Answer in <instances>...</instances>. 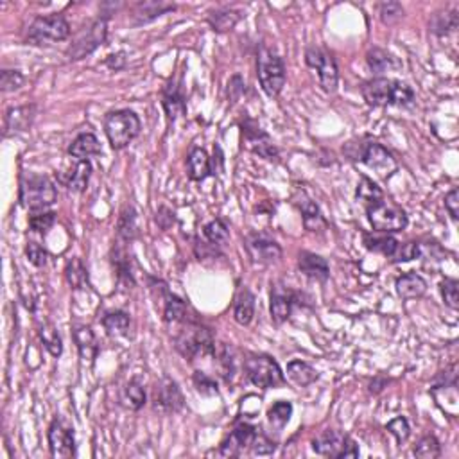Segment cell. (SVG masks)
Wrapping results in <instances>:
<instances>
[{
	"instance_id": "obj_46",
	"label": "cell",
	"mask_w": 459,
	"mask_h": 459,
	"mask_svg": "<svg viewBox=\"0 0 459 459\" xmlns=\"http://www.w3.org/2000/svg\"><path fill=\"white\" fill-rule=\"evenodd\" d=\"M378 15H381L382 24H397L398 20L404 16V8H402V4H398V2H382V4L378 6Z\"/></svg>"
},
{
	"instance_id": "obj_44",
	"label": "cell",
	"mask_w": 459,
	"mask_h": 459,
	"mask_svg": "<svg viewBox=\"0 0 459 459\" xmlns=\"http://www.w3.org/2000/svg\"><path fill=\"white\" fill-rule=\"evenodd\" d=\"M203 234L212 244H225L230 237L228 226L221 221V219H215V221H210L208 225H205L203 228Z\"/></svg>"
},
{
	"instance_id": "obj_12",
	"label": "cell",
	"mask_w": 459,
	"mask_h": 459,
	"mask_svg": "<svg viewBox=\"0 0 459 459\" xmlns=\"http://www.w3.org/2000/svg\"><path fill=\"white\" fill-rule=\"evenodd\" d=\"M305 61H307V65L311 68L318 71L319 85H321V88L327 94H332V92L338 90L339 72L334 56L330 52H327L321 47H309L307 52H305Z\"/></svg>"
},
{
	"instance_id": "obj_34",
	"label": "cell",
	"mask_w": 459,
	"mask_h": 459,
	"mask_svg": "<svg viewBox=\"0 0 459 459\" xmlns=\"http://www.w3.org/2000/svg\"><path fill=\"white\" fill-rule=\"evenodd\" d=\"M355 196H357V199L366 208H370V206L377 205V203H381L382 199H384L382 191L377 187V183H374L370 178H366V176H362L361 181H359Z\"/></svg>"
},
{
	"instance_id": "obj_41",
	"label": "cell",
	"mask_w": 459,
	"mask_h": 459,
	"mask_svg": "<svg viewBox=\"0 0 459 459\" xmlns=\"http://www.w3.org/2000/svg\"><path fill=\"white\" fill-rule=\"evenodd\" d=\"M458 28V11L436 13L431 20V31L438 36H445Z\"/></svg>"
},
{
	"instance_id": "obj_25",
	"label": "cell",
	"mask_w": 459,
	"mask_h": 459,
	"mask_svg": "<svg viewBox=\"0 0 459 459\" xmlns=\"http://www.w3.org/2000/svg\"><path fill=\"white\" fill-rule=\"evenodd\" d=\"M90 176H92V165H90V162L88 160H79L68 174L61 176V181L65 183V187L71 192H83L86 189V185H88Z\"/></svg>"
},
{
	"instance_id": "obj_7",
	"label": "cell",
	"mask_w": 459,
	"mask_h": 459,
	"mask_svg": "<svg viewBox=\"0 0 459 459\" xmlns=\"http://www.w3.org/2000/svg\"><path fill=\"white\" fill-rule=\"evenodd\" d=\"M257 74L266 94L269 97H278L285 86L284 61L273 51L262 47L257 58Z\"/></svg>"
},
{
	"instance_id": "obj_17",
	"label": "cell",
	"mask_w": 459,
	"mask_h": 459,
	"mask_svg": "<svg viewBox=\"0 0 459 459\" xmlns=\"http://www.w3.org/2000/svg\"><path fill=\"white\" fill-rule=\"evenodd\" d=\"M255 436H257V429L254 425L242 424L234 429V432L222 441L221 454L222 455H239L244 448L251 447Z\"/></svg>"
},
{
	"instance_id": "obj_51",
	"label": "cell",
	"mask_w": 459,
	"mask_h": 459,
	"mask_svg": "<svg viewBox=\"0 0 459 459\" xmlns=\"http://www.w3.org/2000/svg\"><path fill=\"white\" fill-rule=\"evenodd\" d=\"M386 429L389 431V434L395 436V440L398 441V443H404V441H407L409 434H411V427H409L407 420L402 417L395 418V420L389 422L388 425H386Z\"/></svg>"
},
{
	"instance_id": "obj_43",
	"label": "cell",
	"mask_w": 459,
	"mask_h": 459,
	"mask_svg": "<svg viewBox=\"0 0 459 459\" xmlns=\"http://www.w3.org/2000/svg\"><path fill=\"white\" fill-rule=\"evenodd\" d=\"M113 266L117 269V275L121 280H124L126 284H135V278H133L131 273V266H129V257L126 254L124 248H117L113 249Z\"/></svg>"
},
{
	"instance_id": "obj_39",
	"label": "cell",
	"mask_w": 459,
	"mask_h": 459,
	"mask_svg": "<svg viewBox=\"0 0 459 459\" xmlns=\"http://www.w3.org/2000/svg\"><path fill=\"white\" fill-rule=\"evenodd\" d=\"M38 335H40V339H42L43 347L47 348L49 354L54 355V357H59V355H61L63 342H61V338H59V334H58V330H56L54 325L43 323L42 327H40Z\"/></svg>"
},
{
	"instance_id": "obj_31",
	"label": "cell",
	"mask_w": 459,
	"mask_h": 459,
	"mask_svg": "<svg viewBox=\"0 0 459 459\" xmlns=\"http://www.w3.org/2000/svg\"><path fill=\"white\" fill-rule=\"evenodd\" d=\"M32 119V106H20L11 108L6 113V135H11L15 131H24Z\"/></svg>"
},
{
	"instance_id": "obj_19",
	"label": "cell",
	"mask_w": 459,
	"mask_h": 459,
	"mask_svg": "<svg viewBox=\"0 0 459 459\" xmlns=\"http://www.w3.org/2000/svg\"><path fill=\"white\" fill-rule=\"evenodd\" d=\"M298 268L304 273L305 277L316 282H327L330 277V268L328 262L323 257H319L316 254H309V251H302L298 257Z\"/></svg>"
},
{
	"instance_id": "obj_11",
	"label": "cell",
	"mask_w": 459,
	"mask_h": 459,
	"mask_svg": "<svg viewBox=\"0 0 459 459\" xmlns=\"http://www.w3.org/2000/svg\"><path fill=\"white\" fill-rule=\"evenodd\" d=\"M312 451L325 458H357L359 448L350 436L339 431H325L312 441Z\"/></svg>"
},
{
	"instance_id": "obj_54",
	"label": "cell",
	"mask_w": 459,
	"mask_h": 459,
	"mask_svg": "<svg viewBox=\"0 0 459 459\" xmlns=\"http://www.w3.org/2000/svg\"><path fill=\"white\" fill-rule=\"evenodd\" d=\"M251 451H254V454L268 455V454H273V452L277 451V443H273L269 438H266V436L258 434L257 432L254 443H251Z\"/></svg>"
},
{
	"instance_id": "obj_15",
	"label": "cell",
	"mask_w": 459,
	"mask_h": 459,
	"mask_svg": "<svg viewBox=\"0 0 459 459\" xmlns=\"http://www.w3.org/2000/svg\"><path fill=\"white\" fill-rule=\"evenodd\" d=\"M185 402L179 386L172 378H162L155 388V407L162 412L181 411Z\"/></svg>"
},
{
	"instance_id": "obj_55",
	"label": "cell",
	"mask_w": 459,
	"mask_h": 459,
	"mask_svg": "<svg viewBox=\"0 0 459 459\" xmlns=\"http://www.w3.org/2000/svg\"><path fill=\"white\" fill-rule=\"evenodd\" d=\"M445 208L448 210L451 217L454 221H458L459 217V191L458 189H452L447 196H445Z\"/></svg>"
},
{
	"instance_id": "obj_30",
	"label": "cell",
	"mask_w": 459,
	"mask_h": 459,
	"mask_svg": "<svg viewBox=\"0 0 459 459\" xmlns=\"http://www.w3.org/2000/svg\"><path fill=\"white\" fill-rule=\"evenodd\" d=\"M187 169H189V178L194 179V181H201V179H205L212 171L210 158H208V155H206L203 149L199 148L192 149L187 160Z\"/></svg>"
},
{
	"instance_id": "obj_36",
	"label": "cell",
	"mask_w": 459,
	"mask_h": 459,
	"mask_svg": "<svg viewBox=\"0 0 459 459\" xmlns=\"http://www.w3.org/2000/svg\"><path fill=\"white\" fill-rule=\"evenodd\" d=\"M122 404L126 405L131 411H138V409L144 407L145 404V389L144 386L138 381L128 382V386L124 388V393H122Z\"/></svg>"
},
{
	"instance_id": "obj_13",
	"label": "cell",
	"mask_w": 459,
	"mask_h": 459,
	"mask_svg": "<svg viewBox=\"0 0 459 459\" xmlns=\"http://www.w3.org/2000/svg\"><path fill=\"white\" fill-rule=\"evenodd\" d=\"M49 438V447H51L52 458H72L76 455V440L74 432L68 425L63 424L61 420L56 418L51 424L47 432Z\"/></svg>"
},
{
	"instance_id": "obj_27",
	"label": "cell",
	"mask_w": 459,
	"mask_h": 459,
	"mask_svg": "<svg viewBox=\"0 0 459 459\" xmlns=\"http://www.w3.org/2000/svg\"><path fill=\"white\" fill-rule=\"evenodd\" d=\"M164 108L167 113L169 121H176L179 115L185 113L187 106H185V97H183L181 90L176 83H169L164 90Z\"/></svg>"
},
{
	"instance_id": "obj_42",
	"label": "cell",
	"mask_w": 459,
	"mask_h": 459,
	"mask_svg": "<svg viewBox=\"0 0 459 459\" xmlns=\"http://www.w3.org/2000/svg\"><path fill=\"white\" fill-rule=\"evenodd\" d=\"M291 415H292L291 402L280 400V402H277V404L273 405V407L268 411V420H269V424L273 425V427L282 429V427H285V425H287L289 420H291Z\"/></svg>"
},
{
	"instance_id": "obj_10",
	"label": "cell",
	"mask_w": 459,
	"mask_h": 459,
	"mask_svg": "<svg viewBox=\"0 0 459 459\" xmlns=\"http://www.w3.org/2000/svg\"><path fill=\"white\" fill-rule=\"evenodd\" d=\"M368 212V221L374 226L375 232L378 234H393V232H402L407 226V214L402 210L400 206L391 201L382 199L377 205L366 208Z\"/></svg>"
},
{
	"instance_id": "obj_47",
	"label": "cell",
	"mask_w": 459,
	"mask_h": 459,
	"mask_svg": "<svg viewBox=\"0 0 459 459\" xmlns=\"http://www.w3.org/2000/svg\"><path fill=\"white\" fill-rule=\"evenodd\" d=\"M54 212H40V214L31 215V219H29V226H31V230L36 232V234H47L49 230L54 226Z\"/></svg>"
},
{
	"instance_id": "obj_21",
	"label": "cell",
	"mask_w": 459,
	"mask_h": 459,
	"mask_svg": "<svg viewBox=\"0 0 459 459\" xmlns=\"http://www.w3.org/2000/svg\"><path fill=\"white\" fill-rule=\"evenodd\" d=\"M74 341L76 345H78L79 357L85 362L88 361L90 364H94L95 357H97L99 354V345L92 328L86 327V325H78V327H74Z\"/></svg>"
},
{
	"instance_id": "obj_26",
	"label": "cell",
	"mask_w": 459,
	"mask_h": 459,
	"mask_svg": "<svg viewBox=\"0 0 459 459\" xmlns=\"http://www.w3.org/2000/svg\"><path fill=\"white\" fill-rule=\"evenodd\" d=\"M101 153V144L94 133H81L68 148V155L78 160H88L90 156H95Z\"/></svg>"
},
{
	"instance_id": "obj_38",
	"label": "cell",
	"mask_w": 459,
	"mask_h": 459,
	"mask_svg": "<svg viewBox=\"0 0 459 459\" xmlns=\"http://www.w3.org/2000/svg\"><path fill=\"white\" fill-rule=\"evenodd\" d=\"M65 277L66 282L72 285L74 289H85L88 285V275L86 269L83 266V262L78 257L71 258L65 266Z\"/></svg>"
},
{
	"instance_id": "obj_14",
	"label": "cell",
	"mask_w": 459,
	"mask_h": 459,
	"mask_svg": "<svg viewBox=\"0 0 459 459\" xmlns=\"http://www.w3.org/2000/svg\"><path fill=\"white\" fill-rule=\"evenodd\" d=\"M246 249L249 257L258 264H273L282 257V248L277 241L264 234H251L246 237Z\"/></svg>"
},
{
	"instance_id": "obj_9",
	"label": "cell",
	"mask_w": 459,
	"mask_h": 459,
	"mask_svg": "<svg viewBox=\"0 0 459 459\" xmlns=\"http://www.w3.org/2000/svg\"><path fill=\"white\" fill-rule=\"evenodd\" d=\"M106 35H108V28H106V18H97L83 25L78 31L76 38L72 40L71 47L66 49V56L72 61L83 59L85 56L92 54L99 45L106 42Z\"/></svg>"
},
{
	"instance_id": "obj_28",
	"label": "cell",
	"mask_w": 459,
	"mask_h": 459,
	"mask_svg": "<svg viewBox=\"0 0 459 459\" xmlns=\"http://www.w3.org/2000/svg\"><path fill=\"white\" fill-rule=\"evenodd\" d=\"M364 244H366V248L370 249V251H375V254H381V255H384V257L393 258V255L397 254V249H398V246H400V242L388 234H384V235L382 234L381 235L366 234Z\"/></svg>"
},
{
	"instance_id": "obj_37",
	"label": "cell",
	"mask_w": 459,
	"mask_h": 459,
	"mask_svg": "<svg viewBox=\"0 0 459 459\" xmlns=\"http://www.w3.org/2000/svg\"><path fill=\"white\" fill-rule=\"evenodd\" d=\"M187 318V305L181 298L174 294H165V307H164V319L167 323H178L185 321Z\"/></svg>"
},
{
	"instance_id": "obj_1",
	"label": "cell",
	"mask_w": 459,
	"mask_h": 459,
	"mask_svg": "<svg viewBox=\"0 0 459 459\" xmlns=\"http://www.w3.org/2000/svg\"><path fill=\"white\" fill-rule=\"evenodd\" d=\"M361 94L370 106H409L415 101V92L405 83L388 78L364 83Z\"/></svg>"
},
{
	"instance_id": "obj_53",
	"label": "cell",
	"mask_w": 459,
	"mask_h": 459,
	"mask_svg": "<svg viewBox=\"0 0 459 459\" xmlns=\"http://www.w3.org/2000/svg\"><path fill=\"white\" fill-rule=\"evenodd\" d=\"M25 255H28L29 262L32 266H36V268H43V266L47 264V251L38 242H29L28 248H25Z\"/></svg>"
},
{
	"instance_id": "obj_35",
	"label": "cell",
	"mask_w": 459,
	"mask_h": 459,
	"mask_svg": "<svg viewBox=\"0 0 459 459\" xmlns=\"http://www.w3.org/2000/svg\"><path fill=\"white\" fill-rule=\"evenodd\" d=\"M366 61H368V66H370V71L374 72V74H384V72L391 71L393 66H397L393 56L377 47L371 49V51L366 54Z\"/></svg>"
},
{
	"instance_id": "obj_49",
	"label": "cell",
	"mask_w": 459,
	"mask_h": 459,
	"mask_svg": "<svg viewBox=\"0 0 459 459\" xmlns=\"http://www.w3.org/2000/svg\"><path fill=\"white\" fill-rule=\"evenodd\" d=\"M24 85V76L20 74L18 71H2V74H0V86H2V92H15V90H18L20 86Z\"/></svg>"
},
{
	"instance_id": "obj_24",
	"label": "cell",
	"mask_w": 459,
	"mask_h": 459,
	"mask_svg": "<svg viewBox=\"0 0 459 459\" xmlns=\"http://www.w3.org/2000/svg\"><path fill=\"white\" fill-rule=\"evenodd\" d=\"M427 291V282L417 275V273H407L404 277L397 280V292L404 300H415V298H422Z\"/></svg>"
},
{
	"instance_id": "obj_4",
	"label": "cell",
	"mask_w": 459,
	"mask_h": 459,
	"mask_svg": "<svg viewBox=\"0 0 459 459\" xmlns=\"http://www.w3.org/2000/svg\"><path fill=\"white\" fill-rule=\"evenodd\" d=\"M214 348L215 341L212 338V332L198 323H187V327L176 338V350L189 361L208 357L214 354Z\"/></svg>"
},
{
	"instance_id": "obj_22",
	"label": "cell",
	"mask_w": 459,
	"mask_h": 459,
	"mask_svg": "<svg viewBox=\"0 0 459 459\" xmlns=\"http://www.w3.org/2000/svg\"><path fill=\"white\" fill-rule=\"evenodd\" d=\"M296 205H298V208H300L302 219H304V225L309 232H312V234H321V232H325V230L328 228L323 214H321V210H319V206L316 205L312 199L302 198Z\"/></svg>"
},
{
	"instance_id": "obj_16",
	"label": "cell",
	"mask_w": 459,
	"mask_h": 459,
	"mask_svg": "<svg viewBox=\"0 0 459 459\" xmlns=\"http://www.w3.org/2000/svg\"><path fill=\"white\" fill-rule=\"evenodd\" d=\"M242 136L248 141L251 151L261 155L262 158L273 160L278 156V149L273 145V142L269 141V136L255 124L254 121H246L242 124Z\"/></svg>"
},
{
	"instance_id": "obj_48",
	"label": "cell",
	"mask_w": 459,
	"mask_h": 459,
	"mask_svg": "<svg viewBox=\"0 0 459 459\" xmlns=\"http://www.w3.org/2000/svg\"><path fill=\"white\" fill-rule=\"evenodd\" d=\"M441 296H443L445 304L451 309L459 307V282L454 280V278H445L440 285Z\"/></svg>"
},
{
	"instance_id": "obj_5",
	"label": "cell",
	"mask_w": 459,
	"mask_h": 459,
	"mask_svg": "<svg viewBox=\"0 0 459 459\" xmlns=\"http://www.w3.org/2000/svg\"><path fill=\"white\" fill-rule=\"evenodd\" d=\"M246 377L257 388L269 389L284 384V374L273 357L264 354H248L244 359Z\"/></svg>"
},
{
	"instance_id": "obj_50",
	"label": "cell",
	"mask_w": 459,
	"mask_h": 459,
	"mask_svg": "<svg viewBox=\"0 0 459 459\" xmlns=\"http://www.w3.org/2000/svg\"><path fill=\"white\" fill-rule=\"evenodd\" d=\"M192 381H194L196 389H198L201 395H217V382H215L210 375L203 374V371H196Z\"/></svg>"
},
{
	"instance_id": "obj_20",
	"label": "cell",
	"mask_w": 459,
	"mask_h": 459,
	"mask_svg": "<svg viewBox=\"0 0 459 459\" xmlns=\"http://www.w3.org/2000/svg\"><path fill=\"white\" fill-rule=\"evenodd\" d=\"M174 4H167V2H162V0H148V2H138L133 9V22L136 25L149 24L153 20H156L158 16L165 15L169 11H174Z\"/></svg>"
},
{
	"instance_id": "obj_56",
	"label": "cell",
	"mask_w": 459,
	"mask_h": 459,
	"mask_svg": "<svg viewBox=\"0 0 459 459\" xmlns=\"http://www.w3.org/2000/svg\"><path fill=\"white\" fill-rule=\"evenodd\" d=\"M156 222L160 225V228L169 230L176 222L174 212L169 210L167 206H162V208H160V210L156 212Z\"/></svg>"
},
{
	"instance_id": "obj_2",
	"label": "cell",
	"mask_w": 459,
	"mask_h": 459,
	"mask_svg": "<svg viewBox=\"0 0 459 459\" xmlns=\"http://www.w3.org/2000/svg\"><path fill=\"white\" fill-rule=\"evenodd\" d=\"M141 119L129 109H117L108 113L105 119V131L113 149H124L129 145V142L141 135Z\"/></svg>"
},
{
	"instance_id": "obj_57",
	"label": "cell",
	"mask_w": 459,
	"mask_h": 459,
	"mask_svg": "<svg viewBox=\"0 0 459 459\" xmlns=\"http://www.w3.org/2000/svg\"><path fill=\"white\" fill-rule=\"evenodd\" d=\"M126 63V54L124 52H119V54H112L108 56V59H106V65L109 66V68H113V71H119V68H122Z\"/></svg>"
},
{
	"instance_id": "obj_52",
	"label": "cell",
	"mask_w": 459,
	"mask_h": 459,
	"mask_svg": "<svg viewBox=\"0 0 459 459\" xmlns=\"http://www.w3.org/2000/svg\"><path fill=\"white\" fill-rule=\"evenodd\" d=\"M422 248L418 242H405V244H400L397 249V254L393 255V262H409L412 258L420 257Z\"/></svg>"
},
{
	"instance_id": "obj_3",
	"label": "cell",
	"mask_w": 459,
	"mask_h": 459,
	"mask_svg": "<svg viewBox=\"0 0 459 459\" xmlns=\"http://www.w3.org/2000/svg\"><path fill=\"white\" fill-rule=\"evenodd\" d=\"M58 199L54 183L45 176L28 174L20 181V201L29 210H43Z\"/></svg>"
},
{
	"instance_id": "obj_29",
	"label": "cell",
	"mask_w": 459,
	"mask_h": 459,
	"mask_svg": "<svg viewBox=\"0 0 459 459\" xmlns=\"http://www.w3.org/2000/svg\"><path fill=\"white\" fill-rule=\"evenodd\" d=\"M102 327H105L106 334L112 335V338L128 335L129 327H131V318L124 311L106 312V316L102 318Z\"/></svg>"
},
{
	"instance_id": "obj_40",
	"label": "cell",
	"mask_w": 459,
	"mask_h": 459,
	"mask_svg": "<svg viewBox=\"0 0 459 459\" xmlns=\"http://www.w3.org/2000/svg\"><path fill=\"white\" fill-rule=\"evenodd\" d=\"M117 232H119V237L124 239V241H133V239L136 237L138 226H136V212L133 206H126L124 210L121 212Z\"/></svg>"
},
{
	"instance_id": "obj_33",
	"label": "cell",
	"mask_w": 459,
	"mask_h": 459,
	"mask_svg": "<svg viewBox=\"0 0 459 459\" xmlns=\"http://www.w3.org/2000/svg\"><path fill=\"white\" fill-rule=\"evenodd\" d=\"M239 20H241V15L234 9H217V11L208 15V24L215 32L232 31L237 25Z\"/></svg>"
},
{
	"instance_id": "obj_18",
	"label": "cell",
	"mask_w": 459,
	"mask_h": 459,
	"mask_svg": "<svg viewBox=\"0 0 459 459\" xmlns=\"http://www.w3.org/2000/svg\"><path fill=\"white\" fill-rule=\"evenodd\" d=\"M294 294L284 285H275L271 291V318L275 323H285L291 318Z\"/></svg>"
},
{
	"instance_id": "obj_8",
	"label": "cell",
	"mask_w": 459,
	"mask_h": 459,
	"mask_svg": "<svg viewBox=\"0 0 459 459\" xmlns=\"http://www.w3.org/2000/svg\"><path fill=\"white\" fill-rule=\"evenodd\" d=\"M71 36V25L61 15L38 16L28 31V43L31 45H51Z\"/></svg>"
},
{
	"instance_id": "obj_32",
	"label": "cell",
	"mask_w": 459,
	"mask_h": 459,
	"mask_svg": "<svg viewBox=\"0 0 459 459\" xmlns=\"http://www.w3.org/2000/svg\"><path fill=\"white\" fill-rule=\"evenodd\" d=\"M287 377L298 386H309L318 381V371L304 361H291L287 364Z\"/></svg>"
},
{
	"instance_id": "obj_23",
	"label": "cell",
	"mask_w": 459,
	"mask_h": 459,
	"mask_svg": "<svg viewBox=\"0 0 459 459\" xmlns=\"http://www.w3.org/2000/svg\"><path fill=\"white\" fill-rule=\"evenodd\" d=\"M255 314V296L251 294L248 287L239 289L237 296H235V304H234V318L239 325L246 327V325L251 323Z\"/></svg>"
},
{
	"instance_id": "obj_45",
	"label": "cell",
	"mask_w": 459,
	"mask_h": 459,
	"mask_svg": "<svg viewBox=\"0 0 459 459\" xmlns=\"http://www.w3.org/2000/svg\"><path fill=\"white\" fill-rule=\"evenodd\" d=\"M440 441L436 440L434 436H425L420 440V443L415 447V455L422 459H436L440 458Z\"/></svg>"
},
{
	"instance_id": "obj_6",
	"label": "cell",
	"mask_w": 459,
	"mask_h": 459,
	"mask_svg": "<svg viewBox=\"0 0 459 459\" xmlns=\"http://www.w3.org/2000/svg\"><path fill=\"white\" fill-rule=\"evenodd\" d=\"M348 148H354L355 151H347L350 160L355 162H364L370 169H374L378 176L388 178L397 171V162H395L393 155L386 148H382L377 142H368V144H361V142H350Z\"/></svg>"
}]
</instances>
